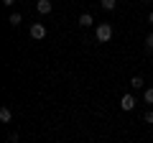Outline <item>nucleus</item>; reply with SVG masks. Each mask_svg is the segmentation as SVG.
<instances>
[{"label":"nucleus","mask_w":153,"mask_h":143,"mask_svg":"<svg viewBox=\"0 0 153 143\" xmlns=\"http://www.w3.org/2000/svg\"><path fill=\"white\" fill-rule=\"evenodd\" d=\"M21 21H23V18H21V13H10V18H8V23H10L13 28H16V26H21Z\"/></svg>","instance_id":"nucleus-7"},{"label":"nucleus","mask_w":153,"mask_h":143,"mask_svg":"<svg viewBox=\"0 0 153 143\" xmlns=\"http://www.w3.org/2000/svg\"><path fill=\"white\" fill-rule=\"evenodd\" d=\"M143 100H146L148 105H153V87H148V89H146V95H143Z\"/></svg>","instance_id":"nucleus-10"},{"label":"nucleus","mask_w":153,"mask_h":143,"mask_svg":"<svg viewBox=\"0 0 153 143\" xmlns=\"http://www.w3.org/2000/svg\"><path fill=\"white\" fill-rule=\"evenodd\" d=\"M92 23H94V18L89 16V13H82V16H79V26H82V28H89Z\"/></svg>","instance_id":"nucleus-5"},{"label":"nucleus","mask_w":153,"mask_h":143,"mask_svg":"<svg viewBox=\"0 0 153 143\" xmlns=\"http://www.w3.org/2000/svg\"><path fill=\"white\" fill-rule=\"evenodd\" d=\"M130 87H133V89H140V87H143V77H138V74H135V77L130 79Z\"/></svg>","instance_id":"nucleus-8"},{"label":"nucleus","mask_w":153,"mask_h":143,"mask_svg":"<svg viewBox=\"0 0 153 143\" xmlns=\"http://www.w3.org/2000/svg\"><path fill=\"white\" fill-rule=\"evenodd\" d=\"M115 5H117V0H102V8H105V10H115Z\"/></svg>","instance_id":"nucleus-9"},{"label":"nucleus","mask_w":153,"mask_h":143,"mask_svg":"<svg viewBox=\"0 0 153 143\" xmlns=\"http://www.w3.org/2000/svg\"><path fill=\"white\" fill-rule=\"evenodd\" d=\"M94 39H97V44H107L112 39V26L110 23H100L97 31H94Z\"/></svg>","instance_id":"nucleus-1"},{"label":"nucleus","mask_w":153,"mask_h":143,"mask_svg":"<svg viewBox=\"0 0 153 143\" xmlns=\"http://www.w3.org/2000/svg\"><path fill=\"white\" fill-rule=\"evenodd\" d=\"M10 120H13L10 107H3V110H0V123H10Z\"/></svg>","instance_id":"nucleus-6"},{"label":"nucleus","mask_w":153,"mask_h":143,"mask_svg":"<svg viewBox=\"0 0 153 143\" xmlns=\"http://www.w3.org/2000/svg\"><path fill=\"white\" fill-rule=\"evenodd\" d=\"M143 120H146V123H153V110H148L146 115H143Z\"/></svg>","instance_id":"nucleus-12"},{"label":"nucleus","mask_w":153,"mask_h":143,"mask_svg":"<svg viewBox=\"0 0 153 143\" xmlns=\"http://www.w3.org/2000/svg\"><path fill=\"white\" fill-rule=\"evenodd\" d=\"M44 36H46V28L41 26V23H33V26H31V39L41 41V39H44Z\"/></svg>","instance_id":"nucleus-3"},{"label":"nucleus","mask_w":153,"mask_h":143,"mask_svg":"<svg viewBox=\"0 0 153 143\" xmlns=\"http://www.w3.org/2000/svg\"><path fill=\"white\" fill-rule=\"evenodd\" d=\"M13 3H16V0H3V5H13Z\"/></svg>","instance_id":"nucleus-13"},{"label":"nucleus","mask_w":153,"mask_h":143,"mask_svg":"<svg viewBox=\"0 0 153 143\" xmlns=\"http://www.w3.org/2000/svg\"><path fill=\"white\" fill-rule=\"evenodd\" d=\"M120 107H123V110H133V107H135V97H133V95L130 92H128V95H123V97H120Z\"/></svg>","instance_id":"nucleus-2"},{"label":"nucleus","mask_w":153,"mask_h":143,"mask_svg":"<svg viewBox=\"0 0 153 143\" xmlns=\"http://www.w3.org/2000/svg\"><path fill=\"white\" fill-rule=\"evenodd\" d=\"M146 49L153 51V33H148V36H146Z\"/></svg>","instance_id":"nucleus-11"},{"label":"nucleus","mask_w":153,"mask_h":143,"mask_svg":"<svg viewBox=\"0 0 153 143\" xmlns=\"http://www.w3.org/2000/svg\"><path fill=\"white\" fill-rule=\"evenodd\" d=\"M36 10L41 13V16L51 13V0H38V3H36Z\"/></svg>","instance_id":"nucleus-4"},{"label":"nucleus","mask_w":153,"mask_h":143,"mask_svg":"<svg viewBox=\"0 0 153 143\" xmlns=\"http://www.w3.org/2000/svg\"><path fill=\"white\" fill-rule=\"evenodd\" d=\"M148 23H151V26H153V13H151V16H148Z\"/></svg>","instance_id":"nucleus-14"}]
</instances>
